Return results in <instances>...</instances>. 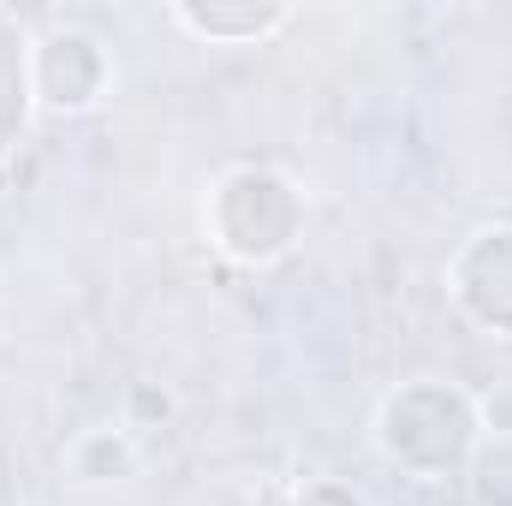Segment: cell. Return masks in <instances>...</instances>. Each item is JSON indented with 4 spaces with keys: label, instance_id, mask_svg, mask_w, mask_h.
Here are the masks:
<instances>
[{
    "label": "cell",
    "instance_id": "obj_7",
    "mask_svg": "<svg viewBox=\"0 0 512 506\" xmlns=\"http://www.w3.org/2000/svg\"><path fill=\"white\" fill-rule=\"evenodd\" d=\"M72 471L84 477V483H120L137 471V447H131L126 429H90V435H78V447H72Z\"/></svg>",
    "mask_w": 512,
    "mask_h": 506
},
{
    "label": "cell",
    "instance_id": "obj_5",
    "mask_svg": "<svg viewBox=\"0 0 512 506\" xmlns=\"http://www.w3.org/2000/svg\"><path fill=\"white\" fill-rule=\"evenodd\" d=\"M30 42H24V24L0 6V155L18 143V131L30 120Z\"/></svg>",
    "mask_w": 512,
    "mask_h": 506
},
{
    "label": "cell",
    "instance_id": "obj_3",
    "mask_svg": "<svg viewBox=\"0 0 512 506\" xmlns=\"http://www.w3.org/2000/svg\"><path fill=\"white\" fill-rule=\"evenodd\" d=\"M114 84V60L90 30H48L30 48V90L54 114H90Z\"/></svg>",
    "mask_w": 512,
    "mask_h": 506
},
{
    "label": "cell",
    "instance_id": "obj_1",
    "mask_svg": "<svg viewBox=\"0 0 512 506\" xmlns=\"http://www.w3.org/2000/svg\"><path fill=\"white\" fill-rule=\"evenodd\" d=\"M477 435H483L477 399L435 376L393 387L376 411V453L417 483H441V477L465 471L477 453Z\"/></svg>",
    "mask_w": 512,
    "mask_h": 506
},
{
    "label": "cell",
    "instance_id": "obj_4",
    "mask_svg": "<svg viewBox=\"0 0 512 506\" xmlns=\"http://www.w3.org/2000/svg\"><path fill=\"white\" fill-rule=\"evenodd\" d=\"M447 292L483 334H512V227L471 233L447 262Z\"/></svg>",
    "mask_w": 512,
    "mask_h": 506
},
{
    "label": "cell",
    "instance_id": "obj_8",
    "mask_svg": "<svg viewBox=\"0 0 512 506\" xmlns=\"http://www.w3.org/2000/svg\"><path fill=\"white\" fill-rule=\"evenodd\" d=\"M292 506H370L352 483H340V477H310L298 495H292Z\"/></svg>",
    "mask_w": 512,
    "mask_h": 506
},
{
    "label": "cell",
    "instance_id": "obj_6",
    "mask_svg": "<svg viewBox=\"0 0 512 506\" xmlns=\"http://www.w3.org/2000/svg\"><path fill=\"white\" fill-rule=\"evenodd\" d=\"M173 24L203 42H262L292 24V6H173Z\"/></svg>",
    "mask_w": 512,
    "mask_h": 506
},
{
    "label": "cell",
    "instance_id": "obj_2",
    "mask_svg": "<svg viewBox=\"0 0 512 506\" xmlns=\"http://www.w3.org/2000/svg\"><path fill=\"white\" fill-rule=\"evenodd\" d=\"M203 227H209V245L233 262H251V268L280 262L304 239V191L280 167H233L215 179L203 203Z\"/></svg>",
    "mask_w": 512,
    "mask_h": 506
}]
</instances>
